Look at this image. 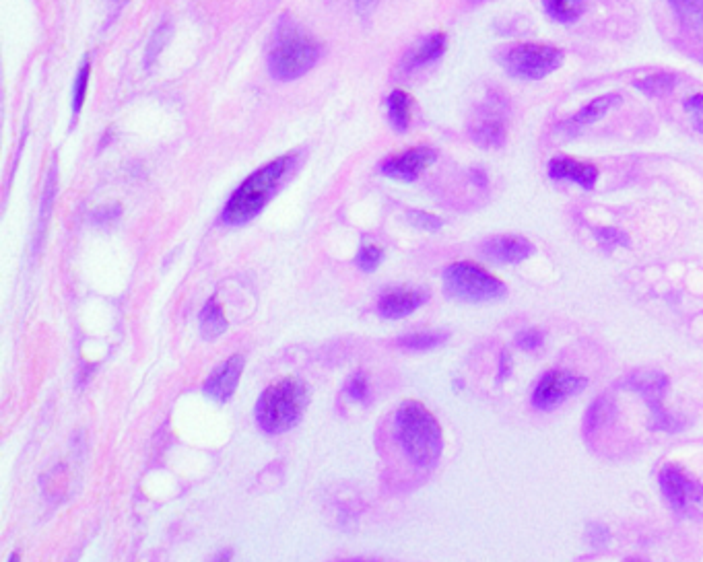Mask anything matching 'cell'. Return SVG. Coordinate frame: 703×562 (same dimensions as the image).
Segmentation results:
<instances>
[{"instance_id":"obj_1","label":"cell","mask_w":703,"mask_h":562,"mask_svg":"<svg viewBox=\"0 0 703 562\" xmlns=\"http://www.w3.org/2000/svg\"><path fill=\"white\" fill-rule=\"evenodd\" d=\"M396 437L409 458L421 468L438 464L444 451V435L438 418L415 400H409L398 408Z\"/></svg>"},{"instance_id":"obj_2","label":"cell","mask_w":703,"mask_h":562,"mask_svg":"<svg viewBox=\"0 0 703 562\" xmlns=\"http://www.w3.org/2000/svg\"><path fill=\"white\" fill-rule=\"evenodd\" d=\"M289 163L291 157H279L269 165L256 169L250 178H246L240 188L231 194L221 213V221L229 227H240L258 217L260 210L271 202V198L279 190L289 171Z\"/></svg>"},{"instance_id":"obj_3","label":"cell","mask_w":703,"mask_h":562,"mask_svg":"<svg viewBox=\"0 0 703 562\" xmlns=\"http://www.w3.org/2000/svg\"><path fill=\"white\" fill-rule=\"evenodd\" d=\"M308 406V390L301 379L285 377L264 390L256 404V423L269 433L279 435L293 429Z\"/></svg>"},{"instance_id":"obj_4","label":"cell","mask_w":703,"mask_h":562,"mask_svg":"<svg viewBox=\"0 0 703 562\" xmlns=\"http://www.w3.org/2000/svg\"><path fill=\"white\" fill-rule=\"evenodd\" d=\"M448 297L464 303H489L504 299L508 289L497 276L473 262H456L444 270Z\"/></svg>"},{"instance_id":"obj_5","label":"cell","mask_w":703,"mask_h":562,"mask_svg":"<svg viewBox=\"0 0 703 562\" xmlns=\"http://www.w3.org/2000/svg\"><path fill=\"white\" fill-rule=\"evenodd\" d=\"M322 48L316 40L299 31H283L281 40L269 54V73L277 81H295L304 77L320 60Z\"/></svg>"},{"instance_id":"obj_6","label":"cell","mask_w":703,"mask_h":562,"mask_svg":"<svg viewBox=\"0 0 703 562\" xmlns=\"http://www.w3.org/2000/svg\"><path fill=\"white\" fill-rule=\"evenodd\" d=\"M563 64V52L547 44H518L501 56V66L514 79L541 81Z\"/></svg>"},{"instance_id":"obj_7","label":"cell","mask_w":703,"mask_h":562,"mask_svg":"<svg viewBox=\"0 0 703 562\" xmlns=\"http://www.w3.org/2000/svg\"><path fill=\"white\" fill-rule=\"evenodd\" d=\"M621 388L638 392L644 398V402L648 404V408L652 412V423H650L652 431L677 433L685 427L679 418L668 414L662 406V398L668 388V377L664 373L650 371V369L648 371H635L621 381Z\"/></svg>"},{"instance_id":"obj_8","label":"cell","mask_w":703,"mask_h":562,"mask_svg":"<svg viewBox=\"0 0 703 562\" xmlns=\"http://www.w3.org/2000/svg\"><path fill=\"white\" fill-rule=\"evenodd\" d=\"M658 480L664 499L673 509L685 515L703 513V484H699L679 466H664Z\"/></svg>"},{"instance_id":"obj_9","label":"cell","mask_w":703,"mask_h":562,"mask_svg":"<svg viewBox=\"0 0 703 562\" xmlns=\"http://www.w3.org/2000/svg\"><path fill=\"white\" fill-rule=\"evenodd\" d=\"M508 101L506 97L491 95L485 108L477 114V120L468 128V134L481 149H499L508 138Z\"/></svg>"},{"instance_id":"obj_10","label":"cell","mask_w":703,"mask_h":562,"mask_svg":"<svg viewBox=\"0 0 703 562\" xmlns=\"http://www.w3.org/2000/svg\"><path fill=\"white\" fill-rule=\"evenodd\" d=\"M586 385V377L565 371H549L537 381V388L532 392V406L537 410H553L565 398H572L584 392Z\"/></svg>"},{"instance_id":"obj_11","label":"cell","mask_w":703,"mask_h":562,"mask_svg":"<svg viewBox=\"0 0 703 562\" xmlns=\"http://www.w3.org/2000/svg\"><path fill=\"white\" fill-rule=\"evenodd\" d=\"M435 159H438V153H435L433 149L415 147L405 153H398V155L384 159L380 165V171L390 180L415 182L429 165L435 163Z\"/></svg>"},{"instance_id":"obj_12","label":"cell","mask_w":703,"mask_h":562,"mask_svg":"<svg viewBox=\"0 0 703 562\" xmlns=\"http://www.w3.org/2000/svg\"><path fill=\"white\" fill-rule=\"evenodd\" d=\"M534 252V245L520 235H497L481 245V254L497 264H520Z\"/></svg>"},{"instance_id":"obj_13","label":"cell","mask_w":703,"mask_h":562,"mask_svg":"<svg viewBox=\"0 0 703 562\" xmlns=\"http://www.w3.org/2000/svg\"><path fill=\"white\" fill-rule=\"evenodd\" d=\"M244 371V357L233 355L225 363H221L205 381V392L217 400V402H227L238 390V383Z\"/></svg>"},{"instance_id":"obj_14","label":"cell","mask_w":703,"mask_h":562,"mask_svg":"<svg viewBox=\"0 0 703 562\" xmlns=\"http://www.w3.org/2000/svg\"><path fill=\"white\" fill-rule=\"evenodd\" d=\"M425 301H427L425 291H415V289L388 291L378 301V313L386 320H400L417 311Z\"/></svg>"},{"instance_id":"obj_15","label":"cell","mask_w":703,"mask_h":562,"mask_svg":"<svg viewBox=\"0 0 703 562\" xmlns=\"http://www.w3.org/2000/svg\"><path fill=\"white\" fill-rule=\"evenodd\" d=\"M549 175L553 180H569L576 182L584 190H592L598 180V169L590 163H582L572 157H555L549 163Z\"/></svg>"},{"instance_id":"obj_16","label":"cell","mask_w":703,"mask_h":562,"mask_svg":"<svg viewBox=\"0 0 703 562\" xmlns=\"http://www.w3.org/2000/svg\"><path fill=\"white\" fill-rule=\"evenodd\" d=\"M446 46H448L446 33L429 35V38H425L423 42H419L415 48H411L407 52L403 62H400V73L411 75V73H415V70L442 58V54L446 52Z\"/></svg>"},{"instance_id":"obj_17","label":"cell","mask_w":703,"mask_h":562,"mask_svg":"<svg viewBox=\"0 0 703 562\" xmlns=\"http://www.w3.org/2000/svg\"><path fill=\"white\" fill-rule=\"evenodd\" d=\"M617 105H621V97L617 93H607V95H602V97H596L594 101H590L586 108H582L572 120H567L565 126H572V128H584L592 122H598L602 116H607L613 108H617Z\"/></svg>"},{"instance_id":"obj_18","label":"cell","mask_w":703,"mask_h":562,"mask_svg":"<svg viewBox=\"0 0 703 562\" xmlns=\"http://www.w3.org/2000/svg\"><path fill=\"white\" fill-rule=\"evenodd\" d=\"M679 23L703 40V0H668Z\"/></svg>"},{"instance_id":"obj_19","label":"cell","mask_w":703,"mask_h":562,"mask_svg":"<svg viewBox=\"0 0 703 562\" xmlns=\"http://www.w3.org/2000/svg\"><path fill=\"white\" fill-rule=\"evenodd\" d=\"M198 324H200V334H203L207 340H213L217 336H221L227 330V320L221 303L213 297L205 303V307L200 309L198 315Z\"/></svg>"},{"instance_id":"obj_20","label":"cell","mask_w":703,"mask_h":562,"mask_svg":"<svg viewBox=\"0 0 703 562\" xmlns=\"http://www.w3.org/2000/svg\"><path fill=\"white\" fill-rule=\"evenodd\" d=\"M388 118L396 132H407L411 122V97L405 91H392L388 95Z\"/></svg>"},{"instance_id":"obj_21","label":"cell","mask_w":703,"mask_h":562,"mask_svg":"<svg viewBox=\"0 0 703 562\" xmlns=\"http://www.w3.org/2000/svg\"><path fill=\"white\" fill-rule=\"evenodd\" d=\"M613 414H615V404L607 396L596 398L584 416V435H594L598 429H602L609 423Z\"/></svg>"},{"instance_id":"obj_22","label":"cell","mask_w":703,"mask_h":562,"mask_svg":"<svg viewBox=\"0 0 703 562\" xmlns=\"http://www.w3.org/2000/svg\"><path fill=\"white\" fill-rule=\"evenodd\" d=\"M677 83H679V77L675 73H654L650 77L635 81L633 87L652 97H664L677 87Z\"/></svg>"},{"instance_id":"obj_23","label":"cell","mask_w":703,"mask_h":562,"mask_svg":"<svg viewBox=\"0 0 703 562\" xmlns=\"http://www.w3.org/2000/svg\"><path fill=\"white\" fill-rule=\"evenodd\" d=\"M545 11L559 23H574L584 9V0H543Z\"/></svg>"},{"instance_id":"obj_24","label":"cell","mask_w":703,"mask_h":562,"mask_svg":"<svg viewBox=\"0 0 703 562\" xmlns=\"http://www.w3.org/2000/svg\"><path fill=\"white\" fill-rule=\"evenodd\" d=\"M446 338H448L446 332H417L400 338L398 346H403L407 350H431L442 346Z\"/></svg>"},{"instance_id":"obj_25","label":"cell","mask_w":703,"mask_h":562,"mask_svg":"<svg viewBox=\"0 0 703 562\" xmlns=\"http://www.w3.org/2000/svg\"><path fill=\"white\" fill-rule=\"evenodd\" d=\"M89 75H91V64H89V56H85L83 64L79 66V73H77L75 87H73V114H75V118L83 110V103H85V97H87V87H89Z\"/></svg>"},{"instance_id":"obj_26","label":"cell","mask_w":703,"mask_h":562,"mask_svg":"<svg viewBox=\"0 0 703 562\" xmlns=\"http://www.w3.org/2000/svg\"><path fill=\"white\" fill-rule=\"evenodd\" d=\"M170 23H167V21H163L155 31H153V35H151V40H149V44H147V54H145V66L147 68H151L155 62H157V58H159V54L163 52V46H165V42H167V35H170Z\"/></svg>"},{"instance_id":"obj_27","label":"cell","mask_w":703,"mask_h":562,"mask_svg":"<svg viewBox=\"0 0 703 562\" xmlns=\"http://www.w3.org/2000/svg\"><path fill=\"white\" fill-rule=\"evenodd\" d=\"M382 258H384V252L378 248V245H363L357 254V266L363 272H374L380 266Z\"/></svg>"},{"instance_id":"obj_28","label":"cell","mask_w":703,"mask_h":562,"mask_svg":"<svg viewBox=\"0 0 703 562\" xmlns=\"http://www.w3.org/2000/svg\"><path fill=\"white\" fill-rule=\"evenodd\" d=\"M407 219L413 227H417L421 231H440L444 225V221L440 217L425 213V210H409Z\"/></svg>"},{"instance_id":"obj_29","label":"cell","mask_w":703,"mask_h":562,"mask_svg":"<svg viewBox=\"0 0 703 562\" xmlns=\"http://www.w3.org/2000/svg\"><path fill=\"white\" fill-rule=\"evenodd\" d=\"M596 239L600 245H605V248H617V245H623V248H627L629 245V237L615 229V227H602V229H596L594 231Z\"/></svg>"},{"instance_id":"obj_30","label":"cell","mask_w":703,"mask_h":562,"mask_svg":"<svg viewBox=\"0 0 703 562\" xmlns=\"http://www.w3.org/2000/svg\"><path fill=\"white\" fill-rule=\"evenodd\" d=\"M347 396L357 402H367V398H370V385H367V377L363 373H355L349 379Z\"/></svg>"},{"instance_id":"obj_31","label":"cell","mask_w":703,"mask_h":562,"mask_svg":"<svg viewBox=\"0 0 703 562\" xmlns=\"http://www.w3.org/2000/svg\"><path fill=\"white\" fill-rule=\"evenodd\" d=\"M683 108H685V112H689L695 130L703 134V93L691 95V97L685 101Z\"/></svg>"},{"instance_id":"obj_32","label":"cell","mask_w":703,"mask_h":562,"mask_svg":"<svg viewBox=\"0 0 703 562\" xmlns=\"http://www.w3.org/2000/svg\"><path fill=\"white\" fill-rule=\"evenodd\" d=\"M543 342H545V336H543V332L537 330V328L524 330V332H520L518 338H516V344H518L522 350H537V348L543 346Z\"/></svg>"},{"instance_id":"obj_33","label":"cell","mask_w":703,"mask_h":562,"mask_svg":"<svg viewBox=\"0 0 703 562\" xmlns=\"http://www.w3.org/2000/svg\"><path fill=\"white\" fill-rule=\"evenodd\" d=\"M122 215V206L120 204H110V206H102L97 208L93 213V223L97 225H112L116 219H120Z\"/></svg>"},{"instance_id":"obj_34","label":"cell","mask_w":703,"mask_h":562,"mask_svg":"<svg viewBox=\"0 0 703 562\" xmlns=\"http://www.w3.org/2000/svg\"><path fill=\"white\" fill-rule=\"evenodd\" d=\"M590 540H592V544L594 546H602V544H605L607 542V530L605 528H602V525H590Z\"/></svg>"},{"instance_id":"obj_35","label":"cell","mask_w":703,"mask_h":562,"mask_svg":"<svg viewBox=\"0 0 703 562\" xmlns=\"http://www.w3.org/2000/svg\"><path fill=\"white\" fill-rule=\"evenodd\" d=\"M380 3V0H355V9H357V13L359 15H370L374 9H376V5Z\"/></svg>"},{"instance_id":"obj_36","label":"cell","mask_w":703,"mask_h":562,"mask_svg":"<svg viewBox=\"0 0 703 562\" xmlns=\"http://www.w3.org/2000/svg\"><path fill=\"white\" fill-rule=\"evenodd\" d=\"M473 175H475V178H473V180H475V182H477L479 186H487V178H485V173H483V171L475 169V171H473Z\"/></svg>"},{"instance_id":"obj_37","label":"cell","mask_w":703,"mask_h":562,"mask_svg":"<svg viewBox=\"0 0 703 562\" xmlns=\"http://www.w3.org/2000/svg\"><path fill=\"white\" fill-rule=\"evenodd\" d=\"M126 3H128V0H114V13H112V17L118 15V11H120Z\"/></svg>"},{"instance_id":"obj_38","label":"cell","mask_w":703,"mask_h":562,"mask_svg":"<svg viewBox=\"0 0 703 562\" xmlns=\"http://www.w3.org/2000/svg\"><path fill=\"white\" fill-rule=\"evenodd\" d=\"M9 562H21V556L15 552V554H11V558H9Z\"/></svg>"},{"instance_id":"obj_39","label":"cell","mask_w":703,"mask_h":562,"mask_svg":"<svg viewBox=\"0 0 703 562\" xmlns=\"http://www.w3.org/2000/svg\"><path fill=\"white\" fill-rule=\"evenodd\" d=\"M217 562H229V554H223V556H221V558H219Z\"/></svg>"},{"instance_id":"obj_40","label":"cell","mask_w":703,"mask_h":562,"mask_svg":"<svg viewBox=\"0 0 703 562\" xmlns=\"http://www.w3.org/2000/svg\"><path fill=\"white\" fill-rule=\"evenodd\" d=\"M629 562H642V560H629Z\"/></svg>"}]
</instances>
